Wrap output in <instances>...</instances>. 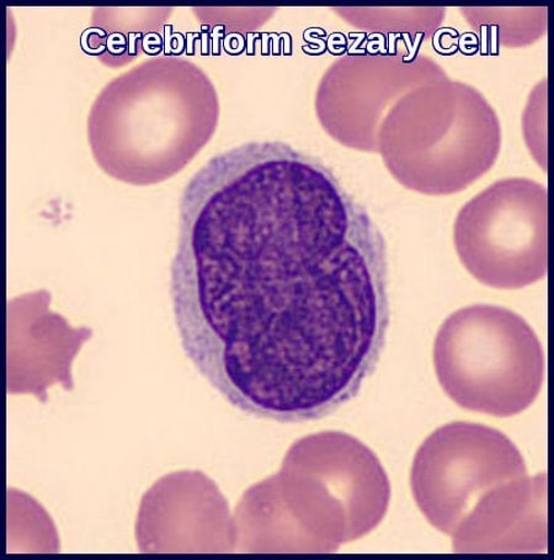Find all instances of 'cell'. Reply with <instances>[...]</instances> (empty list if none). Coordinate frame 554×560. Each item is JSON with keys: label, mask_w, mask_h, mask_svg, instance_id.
Returning a JSON list of instances; mask_svg holds the SVG:
<instances>
[{"label": "cell", "mask_w": 554, "mask_h": 560, "mask_svg": "<svg viewBox=\"0 0 554 560\" xmlns=\"http://www.w3.org/2000/svg\"><path fill=\"white\" fill-rule=\"evenodd\" d=\"M547 478L524 476L493 489L451 536L453 552L539 553L547 547Z\"/></svg>", "instance_id": "52a82bcc"}, {"label": "cell", "mask_w": 554, "mask_h": 560, "mask_svg": "<svg viewBox=\"0 0 554 560\" xmlns=\"http://www.w3.org/2000/svg\"><path fill=\"white\" fill-rule=\"evenodd\" d=\"M82 47L87 55L96 56L101 59L105 51L104 33L99 27L90 28L83 33Z\"/></svg>", "instance_id": "ba28073f"}, {"label": "cell", "mask_w": 554, "mask_h": 560, "mask_svg": "<svg viewBox=\"0 0 554 560\" xmlns=\"http://www.w3.org/2000/svg\"><path fill=\"white\" fill-rule=\"evenodd\" d=\"M170 298L185 354L232 407L319 420L380 362L385 238L326 164L281 141L243 143L184 189Z\"/></svg>", "instance_id": "6da1fadb"}, {"label": "cell", "mask_w": 554, "mask_h": 560, "mask_svg": "<svg viewBox=\"0 0 554 560\" xmlns=\"http://www.w3.org/2000/svg\"><path fill=\"white\" fill-rule=\"evenodd\" d=\"M463 266L484 285L521 289L547 272V191L522 178L495 183L465 206L455 225Z\"/></svg>", "instance_id": "5b68a950"}, {"label": "cell", "mask_w": 554, "mask_h": 560, "mask_svg": "<svg viewBox=\"0 0 554 560\" xmlns=\"http://www.w3.org/2000/svg\"><path fill=\"white\" fill-rule=\"evenodd\" d=\"M215 85L196 63L158 57L116 77L96 96L87 140L98 166L135 187L178 175L219 125Z\"/></svg>", "instance_id": "7a4b0ae2"}, {"label": "cell", "mask_w": 554, "mask_h": 560, "mask_svg": "<svg viewBox=\"0 0 554 560\" xmlns=\"http://www.w3.org/2000/svg\"><path fill=\"white\" fill-rule=\"evenodd\" d=\"M524 476L521 452L503 432L481 423L451 422L417 450L411 487L431 525L451 537L490 491Z\"/></svg>", "instance_id": "8992f818"}, {"label": "cell", "mask_w": 554, "mask_h": 560, "mask_svg": "<svg viewBox=\"0 0 554 560\" xmlns=\"http://www.w3.org/2000/svg\"><path fill=\"white\" fill-rule=\"evenodd\" d=\"M251 489L260 527L283 553H333L380 525L391 501L380 459L335 431L295 442L279 475Z\"/></svg>", "instance_id": "3957f363"}, {"label": "cell", "mask_w": 554, "mask_h": 560, "mask_svg": "<svg viewBox=\"0 0 554 560\" xmlns=\"http://www.w3.org/2000/svg\"><path fill=\"white\" fill-rule=\"evenodd\" d=\"M434 365L447 397L495 418L529 409L544 380L538 335L520 315L495 305H471L447 317L436 335Z\"/></svg>", "instance_id": "277c9868"}]
</instances>
